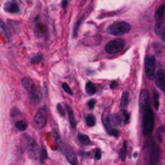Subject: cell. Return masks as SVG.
<instances>
[{"instance_id":"6da1fadb","label":"cell","mask_w":165,"mask_h":165,"mask_svg":"<svg viewBox=\"0 0 165 165\" xmlns=\"http://www.w3.org/2000/svg\"><path fill=\"white\" fill-rule=\"evenodd\" d=\"M159 162V149L156 142L151 139L145 145V164L157 165Z\"/></svg>"},{"instance_id":"7a4b0ae2","label":"cell","mask_w":165,"mask_h":165,"mask_svg":"<svg viewBox=\"0 0 165 165\" xmlns=\"http://www.w3.org/2000/svg\"><path fill=\"white\" fill-rule=\"evenodd\" d=\"M143 111V125H142V130L143 134L145 136L150 135L153 132L154 126H155V114L152 110L150 104L144 105L141 107Z\"/></svg>"},{"instance_id":"3957f363","label":"cell","mask_w":165,"mask_h":165,"mask_svg":"<svg viewBox=\"0 0 165 165\" xmlns=\"http://www.w3.org/2000/svg\"><path fill=\"white\" fill-rule=\"evenodd\" d=\"M131 29V26L126 21H116L109 25L107 32L112 36H122L129 33Z\"/></svg>"},{"instance_id":"277c9868","label":"cell","mask_w":165,"mask_h":165,"mask_svg":"<svg viewBox=\"0 0 165 165\" xmlns=\"http://www.w3.org/2000/svg\"><path fill=\"white\" fill-rule=\"evenodd\" d=\"M157 60L154 55H147L145 58V72L149 79H153L156 73Z\"/></svg>"},{"instance_id":"5b68a950","label":"cell","mask_w":165,"mask_h":165,"mask_svg":"<svg viewBox=\"0 0 165 165\" xmlns=\"http://www.w3.org/2000/svg\"><path fill=\"white\" fill-rule=\"evenodd\" d=\"M125 47V41L122 39H116L108 42L105 45V51L108 54H115L120 52Z\"/></svg>"},{"instance_id":"8992f818","label":"cell","mask_w":165,"mask_h":165,"mask_svg":"<svg viewBox=\"0 0 165 165\" xmlns=\"http://www.w3.org/2000/svg\"><path fill=\"white\" fill-rule=\"evenodd\" d=\"M47 121V112L45 107H42L37 112L34 118V125L37 130H42L45 125Z\"/></svg>"},{"instance_id":"52a82bcc","label":"cell","mask_w":165,"mask_h":165,"mask_svg":"<svg viewBox=\"0 0 165 165\" xmlns=\"http://www.w3.org/2000/svg\"><path fill=\"white\" fill-rule=\"evenodd\" d=\"M103 124H104V126L106 130V132L111 135V136H114V137H118L119 136V131L114 129L112 125H111V122H110V115L108 114V112H104L103 114Z\"/></svg>"},{"instance_id":"ba28073f","label":"cell","mask_w":165,"mask_h":165,"mask_svg":"<svg viewBox=\"0 0 165 165\" xmlns=\"http://www.w3.org/2000/svg\"><path fill=\"white\" fill-rule=\"evenodd\" d=\"M61 150H63V152H64V154L66 156V158L70 162L71 165H78V161H77V156H75V154L73 153V151L70 147L63 145Z\"/></svg>"},{"instance_id":"9c48e42d","label":"cell","mask_w":165,"mask_h":165,"mask_svg":"<svg viewBox=\"0 0 165 165\" xmlns=\"http://www.w3.org/2000/svg\"><path fill=\"white\" fill-rule=\"evenodd\" d=\"M27 149H28V154L32 158L38 157V155L40 154V148L35 140L29 138V142L27 143Z\"/></svg>"},{"instance_id":"30bf717a","label":"cell","mask_w":165,"mask_h":165,"mask_svg":"<svg viewBox=\"0 0 165 165\" xmlns=\"http://www.w3.org/2000/svg\"><path fill=\"white\" fill-rule=\"evenodd\" d=\"M156 84L161 91L165 90V72L162 69H159L156 74Z\"/></svg>"},{"instance_id":"8fae6325","label":"cell","mask_w":165,"mask_h":165,"mask_svg":"<svg viewBox=\"0 0 165 165\" xmlns=\"http://www.w3.org/2000/svg\"><path fill=\"white\" fill-rule=\"evenodd\" d=\"M21 84H22V86H23V88L25 89V90L28 91L29 94H32L37 90V88H36L33 80L30 77H23L22 80H21Z\"/></svg>"},{"instance_id":"7c38bea8","label":"cell","mask_w":165,"mask_h":165,"mask_svg":"<svg viewBox=\"0 0 165 165\" xmlns=\"http://www.w3.org/2000/svg\"><path fill=\"white\" fill-rule=\"evenodd\" d=\"M4 9L8 13H11V14H17V13L19 12V7L16 0H10V1L6 2Z\"/></svg>"},{"instance_id":"4fadbf2b","label":"cell","mask_w":165,"mask_h":165,"mask_svg":"<svg viewBox=\"0 0 165 165\" xmlns=\"http://www.w3.org/2000/svg\"><path fill=\"white\" fill-rule=\"evenodd\" d=\"M67 109H68V114H69V121H70V125L72 126V130H75V126H77V121H75V118H74V113L72 111V109L71 108L70 105H66Z\"/></svg>"},{"instance_id":"5bb4252c","label":"cell","mask_w":165,"mask_h":165,"mask_svg":"<svg viewBox=\"0 0 165 165\" xmlns=\"http://www.w3.org/2000/svg\"><path fill=\"white\" fill-rule=\"evenodd\" d=\"M149 104V92L146 89H143L140 92V106Z\"/></svg>"},{"instance_id":"9a60e30c","label":"cell","mask_w":165,"mask_h":165,"mask_svg":"<svg viewBox=\"0 0 165 165\" xmlns=\"http://www.w3.org/2000/svg\"><path fill=\"white\" fill-rule=\"evenodd\" d=\"M165 30V26H164V20H158L157 21L156 25H155V32L157 35H160L163 31Z\"/></svg>"},{"instance_id":"2e32d148","label":"cell","mask_w":165,"mask_h":165,"mask_svg":"<svg viewBox=\"0 0 165 165\" xmlns=\"http://www.w3.org/2000/svg\"><path fill=\"white\" fill-rule=\"evenodd\" d=\"M164 9H165V5L162 4V5H160V6L157 8V10L156 11L155 19H156L157 21L163 19V16H164Z\"/></svg>"},{"instance_id":"e0dca14e","label":"cell","mask_w":165,"mask_h":165,"mask_svg":"<svg viewBox=\"0 0 165 165\" xmlns=\"http://www.w3.org/2000/svg\"><path fill=\"white\" fill-rule=\"evenodd\" d=\"M86 92L88 95H94L96 92H97V87L96 85L91 82V81H89L86 83Z\"/></svg>"},{"instance_id":"ac0fdd59","label":"cell","mask_w":165,"mask_h":165,"mask_svg":"<svg viewBox=\"0 0 165 165\" xmlns=\"http://www.w3.org/2000/svg\"><path fill=\"white\" fill-rule=\"evenodd\" d=\"M129 97H130L129 91H125V92L123 93L122 99H121V106H122V107H126V106H128V104H129Z\"/></svg>"},{"instance_id":"d6986e66","label":"cell","mask_w":165,"mask_h":165,"mask_svg":"<svg viewBox=\"0 0 165 165\" xmlns=\"http://www.w3.org/2000/svg\"><path fill=\"white\" fill-rule=\"evenodd\" d=\"M78 139H79V141H80V143H81L82 145H89V144L91 143L89 136L86 135V134H83V133H79Z\"/></svg>"},{"instance_id":"ffe728a7","label":"cell","mask_w":165,"mask_h":165,"mask_svg":"<svg viewBox=\"0 0 165 165\" xmlns=\"http://www.w3.org/2000/svg\"><path fill=\"white\" fill-rule=\"evenodd\" d=\"M16 128L19 130L23 131L27 129V123L24 122V121H18V122H16Z\"/></svg>"},{"instance_id":"44dd1931","label":"cell","mask_w":165,"mask_h":165,"mask_svg":"<svg viewBox=\"0 0 165 165\" xmlns=\"http://www.w3.org/2000/svg\"><path fill=\"white\" fill-rule=\"evenodd\" d=\"M119 156H120V158L121 160H125V157H126V141L124 142L123 144V147L120 151V153H119Z\"/></svg>"},{"instance_id":"7402d4cb","label":"cell","mask_w":165,"mask_h":165,"mask_svg":"<svg viewBox=\"0 0 165 165\" xmlns=\"http://www.w3.org/2000/svg\"><path fill=\"white\" fill-rule=\"evenodd\" d=\"M153 98H154V104H155V107H156V109H158L159 108V95H158V93L156 91V90H154V92H153Z\"/></svg>"},{"instance_id":"603a6c76","label":"cell","mask_w":165,"mask_h":165,"mask_svg":"<svg viewBox=\"0 0 165 165\" xmlns=\"http://www.w3.org/2000/svg\"><path fill=\"white\" fill-rule=\"evenodd\" d=\"M86 124L88 126H94L95 124H96V120H95V117L93 115H88L86 117Z\"/></svg>"},{"instance_id":"cb8c5ba5","label":"cell","mask_w":165,"mask_h":165,"mask_svg":"<svg viewBox=\"0 0 165 165\" xmlns=\"http://www.w3.org/2000/svg\"><path fill=\"white\" fill-rule=\"evenodd\" d=\"M163 135H164V125H160L157 130V139L159 142L163 141Z\"/></svg>"},{"instance_id":"d4e9b609","label":"cell","mask_w":165,"mask_h":165,"mask_svg":"<svg viewBox=\"0 0 165 165\" xmlns=\"http://www.w3.org/2000/svg\"><path fill=\"white\" fill-rule=\"evenodd\" d=\"M42 59H43V55L42 54H38V55L34 56L31 59V63H32V64H39V63L42 61Z\"/></svg>"},{"instance_id":"484cf974","label":"cell","mask_w":165,"mask_h":165,"mask_svg":"<svg viewBox=\"0 0 165 165\" xmlns=\"http://www.w3.org/2000/svg\"><path fill=\"white\" fill-rule=\"evenodd\" d=\"M0 27H1V29H2V31H3V33H4V35L6 36V38H7V39L8 40H10L9 39V30L6 28V26H5V25H4V23L1 21V20H0Z\"/></svg>"},{"instance_id":"4316f807","label":"cell","mask_w":165,"mask_h":165,"mask_svg":"<svg viewBox=\"0 0 165 165\" xmlns=\"http://www.w3.org/2000/svg\"><path fill=\"white\" fill-rule=\"evenodd\" d=\"M47 158V154H46V150L45 148H43L42 152H41V158H40V161L41 163H43L45 159Z\"/></svg>"},{"instance_id":"83f0119b","label":"cell","mask_w":165,"mask_h":165,"mask_svg":"<svg viewBox=\"0 0 165 165\" xmlns=\"http://www.w3.org/2000/svg\"><path fill=\"white\" fill-rule=\"evenodd\" d=\"M62 87H63V90H64L67 94H69V95H72V91L71 90L70 86H69L67 83H63V84H62Z\"/></svg>"},{"instance_id":"f1b7e54d","label":"cell","mask_w":165,"mask_h":165,"mask_svg":"<svg viewBox=\"0 0 165 165\" xmlns=\"http://www.w3.org/2000/svg\"><path fill=\"white\" fill-rule=\"evenodd\" d=\"M122 113H123V116H124V122H125V124H128L130 122V115H129V113L126 112L125 110H122Z\"/></svg>"},{"instance_id":"f546056e","label":"cell","mask_w":165,"mask_h":165,"mask_svg":"<svg viewBox=\"0 0 165 165\" xmlns=\"http://www.w3.org/2000/svg\"><path fill=\"white\" fill-rule=\"evenodd\" d=\"M81 21H82V19H79V20L77 22V24H75V26H74V30H73V37H74V38L77 36L78 27H79V25L81 24Z\"/></svg>"},{"instance_id":"4dcf8cb0","label":"cell","mask_w":165,"mask_h":165,"mask_svg":"<svg viewBox=\"0 0 165 165\" xmlns=\"http://www.w3.org/2000/svg\"><path fill=\"white\" fill-rule=\"evenodd\" d=\"M95 105H96V100L94 98H92V99H90L88 101V107L90 109H93L95 107Z\"/></svg>"},{"instance_id":"1f68e13d","label":"cell","mask_w":165,"mask_h":165,"mask_svg":"<svg viewBox=\"0 0 165 165\" xmlns=\"http://www.w3.org/2000/svg\"><path fill=\"white\" fill-rule=\"evenodd\" d=\"M57 109H58V112L60 113L61 116H65V110L62 108V105H61L60 104L57 105Z\"/></svg>"},{"instance_id":"d6a6232c","label":"cell","mask_w":165,"mask_h":165,"mask_svg":"<svg viewBox=\"0 0 165 165\" xmlns=\"http://www.w3.org/2000/svg\"><path fill=\"white\" fill-rule=\"evenodd\" d=\"M96 158L98 160V159H100V157H101V153H100V150L99 149H97L96 150Z\"/></svg>"},{"instance_id":"836d02e7","label":"cell","mask_w":165,"mask_h":165,"mask_svg":"<svg viewBox=\"0 0 165 165\" xmlns=\"http://www.w3.org/2000/svg\"><path fill=\"white\" fill-rule=\"evenodd\" d=\"M117 87H118V82H117V81L114 80V81H112V82L110 83V88H111V89H115V88H117Z\"/></svg>"},{"instance_id":"e575fe53","label":"cell","mask_w":165,"mask_h":165,"mask_svg":"<svg viewBox=\"0 0 165 165\" xmlns=\"http://www.w3.org/2000/svg\"><path fill=\"white\" fill-rule=\"evenodd\" d=\"M68 3H69V0H63V1H62V4H61L62 8H63V9H66L67 6H68Z\"/></svg>"}]
</instances>
